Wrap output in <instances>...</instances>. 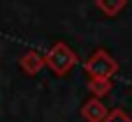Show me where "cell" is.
I'll list each match as a JSON object with an SVG mask.
<instances>
[{
	"label": "cell",
	"mask_w": 132,
	"mask_h": 122,
	"mask_svg": "<svg viewBox=\"0 0 132 122\" xmlns=\"http://www.w3.org/2000/svg\"><path fill=\"white\" fill-rule=\"evenodd\" d=\"M79 62L77 53L72 51V46H67L65 42H56L46 53H44V67H49L56 76H67L74 65Z\"/></svg>",
	"instance_id": "6da1fadb"
},
{
	"label": "cell",
	"mask_w": 132,
	"mask_h": 122,
	"mask_svg": "<svg viewBox=\"0 0 132 122\" xmlns=\"http://www.w3.org/2000/svg\"><path fill=\"white\" fill-rule=\"evenodd\" d=\"M88 90L95 99H102L114 90V83L111 78H88Z\"/></svg>",
	"instance_id": "5b68a950"
},
{
	"label": "cell",
	"mask_w": 132,
	"mask_h": 122,
	"mask_svg": "<svg viewBox=\"0 0 132 122\" xmlns=\"http://www.w3.org/2000/svg\"><path fill=\"white\" fill-rule=\"evenodd\" d=\"M109 115V108L102 104V99H88L84 106H81V118L86 122H104Z\"/></svg>",
	"instance_id": "3957f363"
},
{
	"label": "cell",
	"mask_w": 132,
	"mask_h": 122,
	"mask_svg": "<svg viewBox=\"0 0 132 122\" xmlns=\"http://www.w3.org/2000/svg\"><path fill=\"white\" fill-rule=\"evenodd\" d=\"M125 2H128V0H95L97 9H100L104 16H118V14L125 9Z\"/></svg>",
	"instance_id": "8992f818"
},
{
	"label": "cell",
	"mask_w": 132,
	"mask_h": 122,
	"mask_svg": "<svg viewBox=\"0 0 132 122\" xmlns=\"http://www.w3.org/2000/svg\"><path fill=\"white\" fill-rule=\"evenodd\" d=\"M104 122H132L130 113L128 111H123V108H114V111H109V115H107V120Z\"/></svg>",
	"instance_id": "52a82bcc"
},
{
	"label": "cell",
	"mask_w": 132,
	"mask_h": 122,
	"mask_svg": "<svg viewBox=\"0 0 132 122\" xmlns=\"http://www.w3.org/2000/svg\"><path fill=\"white\" fill-rule=\"evenodd\" d=\"M19 67H21L28 76H37V74L44 69V55H42V53H37L35 48H28V51L21 55Z\"/></svg>",
	"instance_id": "277c9868"
},
{
	"label": "cell",
	"mask_w": 132,
	"mask_h": 122,
	"mask_svg": "<svg viewBox=\"0 0 132 122\" xmlns=\"http://www.w3.org/2000/svg\"><path fill=\"white\" fill-rule=\"evenodd\" d=\"M84 72L88 74V78H114V74L118 72V62L104 48H97L86 58Z\"/></svg>",
	"instance_id": "7a4b0ae2"
}]
</instances>
